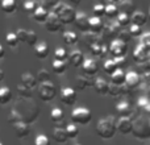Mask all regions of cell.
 I'll use <instances>...</instances> for the list:
<instances>
[{
  "instance_id": "1",
  "label": "cell",
  "mask_w": 150,
  "mask_h": 145,
  "mask_svg": "<svg viewBox=\"0 0 150 145\" xmlns=\"http://www.w3.org/2000/svg\"><path fill=\"white\" fill-rule=\"evenodd\" d=\"M96 133L104 140H109L116 133V120L112 116L103 117L96 124Z\"/></svg>"
},
{
  "instance_id": "2",
  "label": "cell",
  "mask_w": 150,
  "mask_h": 145,
  "mask_svg": "<svg viewBox=\"0 0 150 145\" xmlns=\"http://www.w3.org/2000/svg\"><path fill=\"white\" fill-rule=\"evenodd\" d=\"M53 13L58 16V18L61 20V23L65 25V24H73L75 20V16H76V11L74 7L67 4H63V3H58L53 7Z\"/></svg>"
},
{
  "instance_id": "3",
  "label": "cell",
  "mask_w": 150,
  "mask_h": 145,
  "mask_svg": "<svg viewBox=\"0 0 150 145\" xmlns=\"http://www.w3.org/2000/svg\"><path fill=\"white\" fill-rule=\"evenodd\" d=\"M70 119L74 124H80V125H86L91 122L92 119V114L88 108L86 107H76L73 109L70 115Z\"/></svg>"
},
{
  "instance_id": "4",
  "label": "cell",
  "mask_w": 150,
  "mask_h": 145,
  "mask_svg": "<svg viewBox=\"0 0 150 145\" xmlns=\"http://www.w3.org/2000/svg\"><path fill=\"white\" fill-rule=\"evenodd\" d=\"M38 96L41 100L44 102H52L53 99L57 96V87L54 83L49 82H44L38 85Z\"/></svg>"
},
{
  "instance_id": "5",
  "label": "cell",
  "mask_w": 150,
  "mask_h": 145,
  "mask_svg": "<svg viewBox=\"0 0 150 145\" xmlns=\"http://www.w3.org/2000/svg\"><path fill=\"white\" fill-rule=\"evenodd\" d=\"M132 133H133V136H136L137 139H149L150 137L149 122H146V120H141V119L133 122Z\"/></svg>"
},
{
  "instance_id": "6",
  "label": "cell",
  "mask_w": 150,
  "mask_h": 145,
  "mask_svg": "<svg viewBox=\"0 0 150 145\" xmlns=\"http://www.w3.org/2000/svg\"><path fill=\"white\" fill-rule=\"evenodd\" d=\"M44 24H45V28H46L49 32H52V33L59 32L63 26V24L61 23L58 16L53 12H49V15H47V17H46V21H45Z\"/></svg>"
},
{
  "instance_id": "7",
  "label": "cell",
  "mask_w": 150,
  "mask_h": 145,
  "mask_svg": "<svg viewBox=\"0 0 150 145\" xmlns=\"http://www.w3.org/2000/svg\"><path fill=\"white\" fill-rule=\"evenodd\" d=\"M133 120L130 117H120L116 122V132H120L121 135H129L132 133Z\"/></svg>"
},
{
  "instance_id": "8",
  "label": "cell",
  "mask_w": 150,
  "mask_h": 145,
  "mask_svg": "<svg viewBox=\"0 0 150 145\" xmlns=\"http://www.w3.org/2000/svg\"><path fill=\"white\" fill-rule=\"evenodd\" d=\"M109 53H111L115 58L122 57V55H125V53H127V44L117 38H115L113 41L111 42V45H109Z\"/></svg>"
},
{
  "instance_id": "9",
  "label": "cell",
  "mask_w": 150,
  "mask_h": 145,
  "mask_svg": "<svg viewBox=\"0 0 150 145\" xmlns=\"http://www.w3.org/2000/svg\"><path fill=\"white\" fill-rule=\"evenodd\" d=\"M61 102L66 106H73V104L76 102V91L71 87H65L61 90Z\"/></svg>"
},
{
  "instance_id": "10",
  "label": "cell",
  "mask_w": 150,
  "mask_h": 145,
  "mask_svg": "<svg viewBox=\"0 0 150 145\" xmlns=\"http://www.w3.org/2000/svg\"><path fill=\"white\" fill-rule=\"evenodd\" d=\"M12 127H13V131H15L16 137H18V139H25L30 133V127H29L28 123L18 122V123H15Z\"/></svg>"
},
{
  "instance_id": "11",
  "label": "cell",
  "mask_w": 150,
  "mask_h": 145,
  "mask_svg": "<svg viewBox=\"0 0 150 145\" xmlns=\"http://www.w3.org/2000/svg\"><path fill=\"white\" fill-rule=\"evenodd\" d=\"M88 17L86 13L83 12H76V16H75V20H74V24L80 32H88Z\"/></svg>"
},
{
  "instance_id": "12",
  "label": "cell",
  "mask_w": 150,
  "mask_h": 145,
  "mask_svg": "<svg viewBox=\"0 0 150 145\" xmlns=\"http://www.w3.org/2000/svg\"><path fill=\"white\" fill-rule=\"evenodd\" d=\"M141 83V78L140 75L137 74L136 71H129L125 74V82L124 85L127 86L128 88H130V90H133V88L138 87Z\"/></svg>"
},
{
  "instance_id": "13",
  "label": "cell",
  "mask_w": 150,
  "mask_h": 145,
  "mask_svg": "<svg viewBox=\"0 0 150 145\" xmlns=\"http://www.w3.org/2000/svg\"><path fill=\"white\" fill-rule=\"evenodd\" d=\"M104 29V24L101 21L100 17H91L88 20V32H91L92 34H98V33H101Z\"/></svg>"
},
{
  "instance_id": "14",
  "label": "cell",
  "mask_w": 150,
  "mask_h": 145,
  "mask_svg": "<svg viewBox=\"0 0 150 145\" xmlns=\"http://www.w3.org/2000/svg\"><path fill=\"white\" fill-rule=\"evenodd\" d=\"M67 58H69L70 65H73L74 68H80V66L83 65V62H84V60H86L84 54H83L80 50H73V52L67 55Z\"/></svg>"
},
{
  "instance_id": "15",
  "label": "cell",
  "mask_w": 150,
  "mask_h": 145,
  "mask_svg": "<svg viewBox=\"0 0 150 145\" xmlns=\"http://www.w3.org/2000/svg\"><path fill=\"white\" fill-rule=\"evenodd\" d=\"M120 4L117 7L119 9V13H124V15L128 16H132V13L134 12V3L132 0H120Z\"/></svg>"
},
{
  "instance_id": "16",
  "label": "cell",
  "mask_w": 150,
  "mask_h": 145,
  "mask_svg": "<svg viewBox=\"0 0 150 145\" xmlns=\"http://www.w3.org/2000/svg\"><path fill=\"white\" fill-rule=\"evenodd\" d=\"M82 69H83V71H84V74L90 75V77L95 75L96 72L99 71V66L95 60H84V62H83V65H82Z\"/></svg>"
},
{
  "instance_id": "17",
  "label": "cell",
  "mask_w": 150,
  "mask_h": 145,
  "mask_svg": "<svg viewBox=\"0 0 150 145\" xmlns=\"http://www.w3.org/2000/svg\"><path fill=\"white\" fill-rule=\"evenodd\" d=\"M108 87H109V83L104 78H96L95 82H93V88L100 95H107L108 94Z\"/></svg>"
},
{
  "instance_id": "18",
  "label": "cell",
  "mask_w": 150,
  "mask_h": 145,
  "mask_svg": "<svg viewBox=\"0 0 150 145\" xmlns=\"http://www.w3.org/2000/svg\"><path fill=\"white\" fill-rule=\"evenodd\" d=\"M146 21H148V16L144 12H140V11H134L130 16V23L134 24V25H138L142 28V25H145Z\"/></svg>"
},
{
  "instance_id": "19",
  "label": "cell",
  "mask_w": 150,
  "mask_h": 145,
  "mask_svg": "<svg viewBox=\"0 0 150 145\" xmlns=\"http://www.w3.org/2000/svg\"><path fill=\"white\" fill-rule=\"evenodd\" d=\"M116 112L120 115V117H129L132 115V106L128 102H120L116 106Z\"/></svg>"
},
{
  "instance_id": "20",
  "label": "cell",
  "mask_w": 150,
  "mask_h": 145,
  "mask_svg": "<svg viewBox=\"0 0 150 145\" xmlns=\"http://www.w3.org/2000/svg\"><path fill=\"white\" fill-rule=\"evenodd\" d=\"M120 31H121V26H120L117 23L108 24V25H107V28L103 29L104 36H105V37H111V38H117V34H119Z\"/></svg>"
},
{
  "instance_id": "21",
  "label": "cell",
  "mask_w": 150,
  "mask_h": 145,
  "mask_svg": "<svg viewBox=\"0 0 150 145\" xmlns=\"http://www.w3.org/2000/svg\"><path fill=\"white\" fill-rule=\"evenodd\" d=\"M21 85L30 88V90H33L37 86V78L34 77V75H32L30 72H24V74L21 75Z\"/></svg>"
},
{
  "instance_id": "22",
  "label": "cell",
  "mask_w": 150,
  "mask_h": 145,
  "mask_svg": "<svg viewBox=\"0 0 150 145\" xmlns=\"http://www.w3.org/2000/svg\"><path fill=\"white\" fill-rule=\"evenodd\" d=\"M53 140L58 144H65L69 140V136L66 133L65 128H58V127L54 128V131H53Z\"/></svg>"
},
{
  "instance_id": "23",
  "label": "cell",
  "mask_w": 150,
  "mask_h": 145,
  "mask_svg": "<svg viewBox=\"0 0 150 145\" xmlns=\"http://www.w3.org/2000/svg\"><path fill=\"white\" fill-rule=\"evenodd\" d=\"M34 54H36V57L38 60H45L49 55V46L45 42L36 44V46H34Z\"/></svg>"
},
{
  "instance_id": "24",
  "label": "cell",
  "mask_w": 150,
  "mask_h": 145,
  "mask_svg": "<svg viewBox=\"0 0 150 145\" xmlns=\"http://www.w3.org/2000/svg\"><path fill=\"white\" fill-rule=\"evenodd\" d=\"M125 82V71L122 69H117L115 72L111 74V83L116 86H124Z\"/></svg>"
},
{
  "instance_id": "25",
  "label": "cell",
  "mask_w": 150,
  "mask_h": 145,
  "mask_svg": "<svg viewBox=\"0 0 150 145\" xmlns=\"http://www.w3.org/2000/svg\"><path fill=\"white\" fill-rule=\"evenodd\" d=\"M0 7H1V11L4 13H8V15H11V13H13L16 11V8H17V4H16V0H1V4H0Z\"/></svg>"
},
{
  "instance_id": "26",
  "label": "cell",
  "mask_w": 150,
  "mask_h": 145,
  "mask_svg": "<svg viewBox=\"0 0 150 145\" xmlns=\"http://www.w3.org/2000/svg\"><path fill=\"white\" fill-rule=\"evenodd\" d=\"M63 117H65V114H63V111L61 108H58V107H55V108L52 109V112H50V119H52L53 123H55V124H62L63 123Z\"/></svg>"
},
{
  "instance_id": "27",
  "label": "cell",
  "mask_w": 150,
  "mask_h": 145,
  "mask_svg": "<svg viewBox=\"0 0 150 145\" xmlns=\"http://www.w3.org/2000/svg\"><path fill=\"white\" fill-rule=\"evenodd\" d=\"M47 15H49V12H47L46 8H44V7L40 5V7L33 12V18L37 21V23H45Z\"/></svg>"
},
{
  "instance_id": "28",
  "label": "cell",
  "mask_w": 150,
  "mask_h": 145,
  "mask_svg": "<svg viewBox=\"0 0 150 145\" xmlns=\"http://www.w3.org/2000/svg\"><path fill=\"white\" fill-rule=\"evenodd\" d=\"M12 99V91L9 87H0V104L5 106Z\"/></svg>"
},
{
  "instance_id": "29",
  "label": "cell",
  "mask_w": 150,
  "mask_h": 145,
  "mask_svg": "<svg viewBox=\"0 0 150 145\" xmlns=\"http://www.w3.org/2000/svg\"><path fill=\"white\" fill-rule=\"evenodd\" d=\"M91 85V82L87 79V78H84V77H76L75 78V80H74V90L75 91H82V90H84V88H87L88 86Z\"/></svg>"
},
{
  "instance_id": "30",
  "label": "cell",
  "mask_w": 150,
  "mask_h": 145,
  "mask_svg": "<svg viewBox=\"0 0 150 145\" xmlns=\"http://www.w3.org/2000/svg\"><path fill=\"white\" fill-rule=\"evenodd\" d=\"M63 41H65L66 45H69V46H73V45H75L78 41H79V37H78L76 33H74V32H65L62 36Z\"/></svg>"
},
{
  "instance_id": "31",
  "label": "cell",
  "mask_w": 150,
  "mask_h": 145,
  "mask_svg": "<svg viewBox=\"0 0 150 145\" xmlns=\"http://www.w3.org/2000/svg\"><path fill=\"white\" fill-rule=\"evenodd\" d=\"M117 15H119V9H117L116 4H112V3L105 4L104 16H107V17H109V18H115V17H117Z\"/></svg>"
},
{
  "instance_id": "32",
  "label": "cell",
  "mask_w": 150,
  "mask_h": 145,
  "mask_svg": "<svg viewBox=\"0 0 150 145\" xmlns=\"http://www.w3.org/2000/svg\"><path fill=\"white\" fill-rule=\"evenodd\" d=\"M52 68H53V71H54L55 74H63V72L66 71V68H67V62H66V61H57V60H54Z\"/></svg>"
},
{
  "instance_id": "33",
  "label": "cell",
  "mask_w": 150,
  "mask_h": 145,
  "mask_svg": "<svg viewBox=\"0 0 150 145\" xmlns=\"http://www.w3.org/2000/svg\"><path fill=\"white\" fill-rule=\"evenodd\" d=\"M17 91H18V95H20L23 99H30L32 96H33V91H32L30 88L23 86L21 83L17 85Z\"/></svg>"
},
{
  "instance_id": "34",
  "label": "cell",
  "mask_w": 150,
  "mask_h": 145,
  "mask_svg": "<svg viewBox=\"0 0 150 145\" xmlns=\"http://www.w3.org/2000/svg\"><path fill=\"white\" fill-rule=\"evenodd\" d=\"M148 54H149L148 50H146L145 48L142 46V45H140V46L137 48V50L134 52V54H133V55H134V60L140 62V61H144V60H145V58L148 57Z\"/></svg>"
},
{
  "instance_id": "35",
  "label": "cell",
  "mask_w": 150,
  "mask_h": 145,
  "mask_svg": "<svg viewBox=\"0 0 150 145\" xmlns=\"http://www.w3.org/2000/svg\"><path fill=\"white\" fill-rule=\"evenodd\" d=\"M66 133H67L69 139H76L78 135H79V128H78L76 124H69L67 127L65 128Z\"/></svg>"
},
{
  "instance_id": "36",
  "label": "cell",
  "mask_w": 150,
  "mask_h": 145,
  "mask_svg": "<svg viewBox=\"0 0 150 145\" xmlns=\"http://www.w3.org/2000/svg\"><path fill=\"white\" fill-rule=\"evenodd\" d=\"M103 69H104V71L107 72L108 75H111L112 72H115L117 70V65H116V62H115L113 60H108V61H105L104 62V66H103Z\"/></svg>"
},
{
  "instance_id": "37",
  "label": "cell",
  "mask_w": 150,
  "mask_h": 145,
  "mask_svg": "<svg viewBox=\"0 0 150 145\" xmlns=\"http://www.w3.org/2000/svg\"><path fill=\"white\" fill-rule=\"evenodd\" d=\"M40 7V1H26V3H23V8L26 13H32Z\"/></svg>"
},
{
  "instance_id": "38",
  "label": "cell",
  "mask_w": 150,
  "mask_h": 145,
  "mask_svg": "<svg viewBox=\"0 0 150 145\" xmlns=\"http://www.w3.org/2000/svg\"><path fill=\"white\" fill-rule=\"evenodd\" d=\"M5 42H7V45L8 46H11V48H16L18 45V40H17V37H16V33H8L7 36H5Z\"/></svg>"
},
{
  "instance_id": "39",
  "label": "cell",
  "mask_w": 150,
  "mask_h": 145,
  "mask_svg": "<svg viewBox=\"0 0 150 145\" xmlns=\"http://www.w3.org/2000/svg\"><path fill=\"white\" fill-rule=\"evenodd\" d=\"M116 18H117L116 23L119 24L120 26H128V25H130V16L124 15V13H119Z\"/></svg>"
},
{
  "instance_id": "40",
  "label": "cell",
  "mask_w": 150,
  "mask_h": 145,
  "mask_svg": "<svg viewBox=\"0 0 150 145\" xmlns=\"http://www.w3.org/2000/svg\"><path fill=\"white\" fill-rule=\"evenodd\" d=\"M67 52H66V49H63V48H57L54 52V60L57 61H66L67 60Z\"/></svg>"
},
{
  "instance_id": "41",
  "label": "cell",
  "mask_w": 150,
  "mask_h": 145,
  "mask_svg": "<svg viewBox=\"0 0 150 145\" xmlns=\"http://www.w3.org/2000/svg\"><path fill=\"white\" fill-rule=\"evenodd\" d=\"M117 40H120V41L128 44V42L132 40V36H130V33H129L128 29H121V31L119 32V34H117Z\"/></svg>"
},
{
  "instance_id": "42",
  "label": "cell",
  "mask_w": 150,
  "mask_h": 145,
  "mask_svg": "<svg viewBox=\"0 0 150 145\" xmlns=\"http://www.w3.org/2000/svg\"><path fill=\"white\" fill-rule=\"evenodd\" d=\"M104 9H105V4H103V3L95 4L92 8L93 16H95V17H101V16H104Z\"/></svg>"
},
{
  "instance_id": "43",
  "label": "cell",
  "mask_w": 150,
  "mask_h": 145,
  "mask_svg": "<svg viewBox=\"0 0 150 145\" xmlns=\"http://www.w3.org/2000/svg\"><path fill=\"white\" fill-rule=\"evenodd\" d=\"M37 80H38L40 83L49 82V80H50V74H49V71L45 70V69H41V70L38 71V74H37Z\"/></svg>"
},
{
  "instance_id": "44",
  "label": "cell",
  "mask_w": 150,
  "mask_h": 145,
  "mask_svg": "<svg viewBox=\"0 0 150 145\" xmlns=\"http://www.w3.org/2000/svg\"><path fill=\"white\" fill-rule=\"evenodd\" d=\"M37 33L33 31H28V37H26V42L25 44H28L29 46H36L37 44Z\"/></svg>"
},
{
  "instance_id": "45",
  "label": "cell",
  "mask_w": 150,
  "mask_h": 145,
  "mask_svg": "<svg viewBox=\"0 0 150 145\" xmlns=\"http://www.w3.org/2000/svg\"><path fill=\"white\" fill-rule=\"evenodd\" d=\"M128 31H129L132 37H141V34H142V28L138 25H134V24H130Z\"/></svg>"
},
{
  "instance_id": "46",
  "label": "cell",
  "mask_w": 150,
  "mask_h": 145,
  "mask_svg": "<svg viewBox=\"0 0 150 145\" xmlns=\"http://www.w3.org/2000/svg\"><path fill=\"white\" fill-rule=\"evenodd\" d=\"M141 45L145 48L148 52H150V32L141 34Z\"/></svg>"
},
{
  "instance_id": "47",
  "label": "cell",
  "mask_w": 150,
  "mask_h": 145,
  "mask_svg": "<svg viewBox=\"0 0 150 145\" xmlns=\"http://www.w3.org/2000/svg\"><path fill=\"white\" fill-rule=\"evenodd\" d=\"M34 145H50V140L47 136L38 135L36 139H34Z\"/></svg>"
},
{
  "instance_id": "48",
  "label": "cell",
  "mask_w": 150,
  "mask_h": 145,
  "mask_svg": "<svg viewBox=\"0 0 150 145\" xmlns=\"http://www.w3.org/2000/svg\"><path fill=\"white\" fill-rule=\"evenodd\" d=\"M121 87L122 86H116V85H109L108 87V94L111 96H119L120 94H121Z\"/></svg>"
},
{
  "instance_id": "49",
  "label": "cell",
  "mask_w": 150,
  "mask_h": 145,
  "mask_svg": "<svg viewBox=\"0 0 150 145\" xmlns=\"http://www.w3.org/2000/svg\"><path fill=\"white\" fill-rule=\"evenodd\" d=\"M16 37H17L18 42H26V37H28V31L25 29H18L16 32Z\"/></svg>"
},
{
  "instance_id": "50",
  "label": "cell",
  "mask_w": 150,
  "mask_h": 145,
  "mask_svg": "<svg viewBox=\"0 0 150 145\" xmlns=\"http://www.w3.org/2000/svg\"><path fill=\"white\" fill-rule=\"evenodd\" d=\"M59 0H40V5L44 8H50V7H54L55 4H58Z\"/></svg>"
},
{
  "instance_id": "51",
  "label": "cell",
  "mask_w": 150,
  "mask_h": 145,
  "mask_svg": "<svg viewBox=\"0 0 150 145\" xmlns=\"http://www.w3.org/2000/svg\"><path fill=\"white\" fill-rule=\"evenodd\" d=\"M113 61L116 62V65H117V68L119 69H122V66H125V63H127V58H125V55L113 58Z\"/></svg>"
},
{
  "instance_id": "52",
  "label": "cell",
  "mask_w": 150,
  "mask_h": 145,
  "mask_svg": "<svg viewBox=\"0 0 150 145\" xmlns=\"http://www.w3.org/2000/svg\"><path fill=\"white\" fill-rule=\"evenodd\" d=\"M142 109L146 112V114H150V102H148V103H146L145 106L142 107Z\"/></svg>"
},
{
  "instance_id": "53",
  "label": "cell",
  "mask_w": 150,
  "mask_h": 145,
  "mask_svg": "<svg viewBox=\"0 0 150 145\" xmlns=\"http://www.w3.org/2000/svg\"><path fill=\"white\" fill-rule=\"evenodd\" d=\"M4 55H5V49L3 48V45H0V60H1Z\"/></svg>"
},
{
  "instance_id": "54",
  "label": "cell",
  "mask_w": 150,
  "mask_h": 145,
  "mask_svg": "<svg viewBox=\"0 0 150 145\" xmlns=\"http://www.w3.org/2000/svg\"><path fill=\"white\" fill-rule=\"evenodd\" d=\"M4 78H5V72H4V70H1V69H0V82H1V80H4Z\"/></svg>"
},
{
  "instance_id": "55",
  "label": "cell",
  "mask_w": 150,
  "mask_h": 145,
  "mask_svg": "<svg viewBox=\"0 0 150 145\" xmlns=\"http://www.w3.org/2000/svg\"><path fill=\"white\" fill-rule=\"evenodd\" d=\"M71 3H73V4H79L80 3V0H70Z\"/></svg>"
},
{
  "instance_id": "56",
  "label": "cell",
  "mask_w": 150,
  "mask_h": 145,
  "mask_svg": "<svg viewBox=\"0 0 150 145\" xmlns=\"http://www.w3.org/2000/svg\"><path fill=\"white\" fill-rule=\"evenodd\" d=\"M26 1H38V0H21V3H26Z\"/></svg>"
},
{
  "instance_id": "57",
  "label": "cell",
  "mask_w": 150,
  "mask_h": 145,
  "mask_svg": "<svg viewBox=\"0 0 150 145\" xmlns=\"http://www.w3.org/2000/svg\"><path fill=\"white\" fill-rule=\"evenodd\" d=\"M120 0H109V3H112V4H115V3H119Z\"/></svg>"
},
{
  "instance_id": "58",
  "label": "cell",
  "mask_w": 150,
  "mask_h": 145,
  "mask_svg": "<svg viewBox=\"0 0 150 145\" xmlns=\"http://www.w3.org/2000/svg\"><path fill=\"white\" fill-rule=\"evenodd\" d=\"M146 16H148V18L150 20V8H149V13H148V15H146Z\"/></svg>"
},
{
  "instance_id": "59",
  "label": "cell",
  "mask_w": 150,
  "mask_h": 145,
  "mask_svg": "<svg viewBox=\"0 0 150 145\" xmlns=\"http://www.w3.org/2000/svg\"><path fill=\"white\" fill-rule=\"evenodd\" d=\"M0 145H4V144H3V143H0Z\"/></svg>"
},
{
  "instance_id": "60",
  "label": "cell",
  "mask_w": 150,
  "mask_h": 145,
  "mask_svg": "<svg viewBox=\"0 0 150 145\" xmlns=\"http://www.w3.org/2000/svg\"><path fill=\"white\" fill-rule=\"evenodd\" d=\"M76 145H80V144H76Z\"/></svg>"
},
{
  "instance_id": "61",
  "label": "cell",
  "mask_w": 150,
  "mask_h": 145,
  "mask_svg": "<svg viewBox=\"0 0 150 145\" xmlns=\"http://www.w3.org/2000/svg\"><path fill=\"white\" fill-rule=\"evenodd\" d=\"M149 125H150V122H149Z\"/></svg>"
}]
</instances>
